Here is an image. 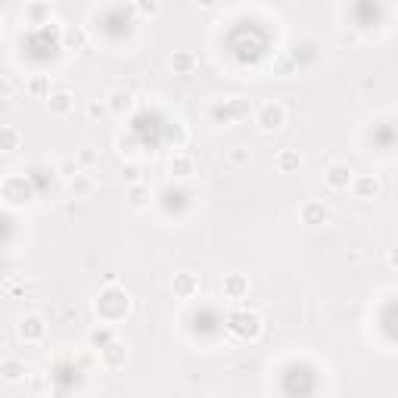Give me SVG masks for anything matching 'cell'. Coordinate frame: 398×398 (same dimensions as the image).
I'll list each match as a JSON object with an SVG mask.
<instances>
[{"mask_svg": "<svg viewBox=\"0 0 398 398\" xmlns=\"http://www.w3.org/2000/svg\"><path fill=\"white\" fill-rule=\"evenodd\" d=\"M0 373H3L6 380H19L22 377V364H19V361H6V364L0 367Z\"/></svg>", "mask_w": 398, "mask_h": 398, "instance_id": "7a4b0ae2", "label": "cell"}, {"mask_svg": "<svg viewBox=\"0 0 398 398\" xmlns=\"http://www.w3.org/2000/svg\"><path fill=\"white\" fill-rule=\"evenodd\" d=\"M342 174H348V168H342V165H333V168H330V184L342 187V184H345V178H342Z\"/></svg>", "mask_w": 398, "mask_h": 398, "instance_id": "3957f363", "label": "cell"}, {"mask_svg": "<svg viewBox=\"0 0 398 398\" xmlns=\"http://www.w3.org/2000/svg\"><path fill=\"white\" fill-rule=\"evenodd\" d=\"M259 125L265 128V131H271V128H280V125H283V109H280V106H265L262 115H259Z\"/></svg>", "mask_w": 398, "mask_h": 398, "instance_id": "6da1fadb", "label": "cell"}, {"mask_svg": "<svg viewBox=\"0 0 398 398\" xmlns=\"http://www.w3.org/2000/svg\"><path fill=\"white\" fill-rule=\"evenodd\" d=\"M53 100H56L53 106H56V109L63 112V109H68V100H72V97H68V93H60V97H53Z\"/></svg>", "mask_w": 398, "mask_h": 398, "instance_id": "277c9868", "label": "cell"}]
</instances>
